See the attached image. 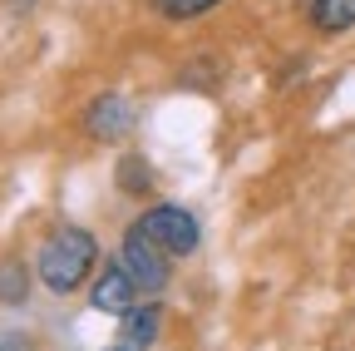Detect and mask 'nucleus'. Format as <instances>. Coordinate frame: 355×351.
Segmentation results:
<instances>
[{
  "mask_svg": "<svg viewBox=\"0 0 355 351\" xmlns=\"http://www.w3.org/2000/svg\"><path fill=\"white\" fill-rule=\"evenodd\" d=\"M94 257H99L94 233H84V228H55L50 238H44L35 268H40V282L44 287H50L55 297H64V292H74L89 272H94Z\"/></svg>",
  "mask_w": 355,
  "mask_h": 351,
  "instance_id": "nucleus-1",
  "label": "nucleus"
},
{
  "mask_svg": "<svg viewBox=\"0 0 355 351\" xmlns=\"http://www.w3.org/2000/svg\"><path fill=\"white\" fill-rule=\"evenodd\" d=\"M128 124H133V114H128V104L119 95H99L94 104H89V114H84V129L94 139H123Z\"/></svg>",
  "mask_w": 355,
  "mask_h": 351,
  "instance_id": "nucleus-5",
  "label": "nucleus"
},
{
  "mask_svg": "<svg viewBox=\"0 0 355 351\" xmlns=\"http://www.w3.org/2000/svg\"><path fill=\"white\" fill-rule=\"evenodd\" d=\"M25 297H30V272H25V262L6 257V262H0V302L20 307Z\"/></svg>",
  "mask_w": 355,
  "mask_h": 351,
  "instance_id": "nucleus-8",
  "label": "nucleus"
},
{
  "mask_svg": "<svg viewBox=\"0 0 355 351\" xmlns=\"http://www.w3.org/2000/svg\"><path fill=\"white\" fill-rule=\"evenodd\" d=\"M311 25L321 35H340L355 25V0H311Z\"/></svg>",
  "mask_w": 355,
  "mask_h": 351,
  "instance_id": "nucleus-7",
  "label": "nucleus"
},
{
  "mask_svg": "<svg viewBox=\"0 0 355 351\" xmlns=\"http://www.w3.org/2000/svg\"><path fill=\"white\" fill-rule=\"evenodd\" d=\"M153 6H158V15H168V20H193V15L222 6V0H153Z\"/></svg>",
  "mask_w": 355,
  "mask_h": 351,
  "instance_id": "nucleus-10",
  "label": "nucleus"
},
{
  "mask_svg": "<svg viewBox=\"0 0 355 351\" xmlns=\"http://www.w3.org/2000/svg\"><path fill=\"white\" fill-rule=\"evenodd\" d=\"M139 228L168 252V257H188L193 247H198V218L188 213V208H178V203H158V208H148L144 218H139Z\"/></svg>",
  "mask_w": 355,
  "mask_h": 351,
  "instance_id": "nucleus-3",
  "label": "nucleus"
},
{
  "mask_svg": "<svg viewBox=\"0 0 355 351\" xmlns=\"http://www.w3.org/2000/svg\"><path fill=\"white\" fill-rule=\"evenodd\" d=\"M89 302H94V312H109V317H128L133 307L144 302V287L128 277L123 262H109V268L94 277V292H89Z\"/></svg>",
  "mask_w": 355,
  "mask_h": 351,
  "instance_id": "nucleus-4",
  "label": "nucleus"
},
{
  "mask_svg": "<svg viewBox=\"0 0 355 351\" xmlns=\"http://www.w3.org/2000/svg\"><path fill=\"white\" fill-rule=\"evenodd\" d=\"M119 262L128 268V277L144 287V297H153V292H163L168 287V277H173V257L133 223L128 233H123V243H119Z\"/></svg>",
  "mask_w": 355,
  "mask_h": 351,
  "instance_id": "nucleus-2",
  "label": "nucleus"
},
{
  "mask_svg": "<svg viewBox=\"0 0 355 351\" xmlns=\"http://www.w3.org/2000/svg\"><path fill=\"white\" fill-rule=\"evenodd\" d=\"M114 351H128V346H114Z\"/></svg>",
  "mask_w": 355,
  "mask_h": 351,
  "instance_id": "nucleus-12",
  "label": "nucleus"
},
{
  "mask_svg": "<svg viewBox=\"0 0 355 351\" xmlns=\"http://www.w3.org/2000/svg\"><path fill=\"white\" fill-rule=\"evenodd\" d=\"M0 351H35V341L25 332H0Z\"/></svg>",
  "mask_w": 355,
  "mask_h": 351,
  "instance_id": "nucleus-11",
  "label": "nucleus"
},
{
  "mask_svg": "<svg viewBox=\"0 0 355 351\" xmlns=\"http://www.w3.org/2000/svg\"><path fill=\"white\" fill-rule=\"evenodd\" d=\"M148 183H153V168H148L139 154H128V158L119 163V188H123V193H144Z\"/></svg>",
  "mask_w": 355,
  "mask_h": 351,
  "instance_id": "nucleus-9",
  "label": "nucleus"
},
{
  "mask_svg": "<svg viewBox=\"0 0 355 351\" xmlns=\"http://www.w3.org/2000/svg\"><path fill=\"white\" fill-rule=\"evenodd\" d=\"M158 332H163V312H158V307H133V312L123 317V341L119 346L144 351V346L158 341Z\"/></svg>",
  "mask_w": 355,
  "mask_h": 351,
  "instance_id": "nucleus-6",
  "label": "nucleus"
}]
</instances>
